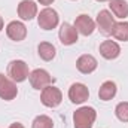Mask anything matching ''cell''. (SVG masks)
<instances>
[{"instance_id": "obj_12", "label": "cell", "mask_w": 128, "mask_h": 128, "mask_svg": "<svg viewBox=\"0 0 128 128\" xmlns=\"http://www.w3.org/2000/svg\"><path fill=\"white\" fill-rule=\"evenodd\" d=\"M18 15L24 21H30L37 15V4L33 0H22L18 4Z\"/></svg>"}, {"instance_id": "obj_1", "label": "cell", "mask_w": 128, "mask_h": 128, "mask_svg": "<svg viewBox=\"0 0 128 128\" xmlns=\"http://www.w3.org/2000/svg\"><path fill=\"white\" fill-rule=\"evenodd\" d=\"M96 118H97V112L94 107H88V106L79 107L73 113L74 128H92Z\"/></svg>"}, {"instance_id": "obj_10", "label": "cell", "mask_w": 128, "mask_h": 128, "mask_svg": "<svg viewBox=\"0 0 128 128\" xmlns=\"http://www.w3.org/2000/svg\"><path fill=\"white\" fill-rule=\"evenodd\" d=\"M58 37H60V42L63 45L70 46V45L78 42V30L74 28V26H70L68 22H64L61 26V28H60Z\"/></svg>"}, {"instance_id": "obj_19", "label": "cell", "mask_w": 128, "mask_h": 128, "mask_svg": "<svg viewBox=\"0 0 128 128\" xmlns=\"http://www.w3.org/2000/svg\"><path fill=\"white\" fill-rule=\"evenodd\" d=\"M32 128H54V122L46 115H39L34 118L32 124Z\"/></svg>"}, {"instance_id": "obj_24", "label": "cell", "mask_w": 128, "mask_h": 128, "mask_svg": "<svg viewBox=\"0 0 128 128\" xmlns=\"http://www.w3.org/2000/svg\"><path fill=\"white\" fill-rule=\"evenodd\" d=\"M97 2H110V0H97Z\"/></svg>"}, {"instance_id": "obj_20", "label": "cell", "mask_w": 128, "mask_h": 128, "mask_svg": "<svg viewBox=\"0 0 128 128\" xmlns=\"http://www.w3.org/2000/svg\"><path fill=\"white\" fill-rule=\"evenodd\" d=\"M115 113H116V118L122 122H128V101H122L116 106L115 109Z\"/></svg>"}, {"instance_id": "obj_17", "label": "cell", "mask_w": 128, "mask_h": 128, "mask_svg": "<svg viewBox=\"0 0 128 128\" xmlns=\"http://www.w3.org/2000/svg\"><path fill=\"white\" fill-rule=\"evenodd\" d=\"M115 96H116V84L112 80H106L98 90V97L103 101H109Z\"/></svg>"}, {"instance_id": "obj_5", "label": "cell", "mask_w": 128, "mask_h": 128, "mask_svg": "<svg viewBox=\"0 0 128 128\" xmlns=\"http://www.w3.org/2000/svg\"><path fill=\"white\" fill-rule=\"evenodd\" d=\"M28 80H30V85L34 90H43L52 84V76L43 68H36L30 73Z\"/></svg>"}, {"instance_id": "obj_13", "label": "cell", "mask_w": 128, "mask_h": 128, "mask_svg": "<svg viewBox=\"0 0 128 128\" xmlns=\"http://www.w3.org/2000/svg\"><path fill=\"white\" fill-rule=\"evenodd\" d=\"M100 54L103 58L106 60H115L119 57L121 54V48L116 42L113 40H104L101 45H100Z\"/></svg>"}, {"instance_id": "obj_8", "label": "cell", "mask_w": 128, "mask_h": 128, "mask_svg": "<svg viewBox=\"0 0 128 128\" xmlns=\"http://www.w3.org/2000/svg\"><path fill=\"white\" fill-rule=\"evenodd\" d=\"M88 97H90V90L84 84H79V82L73 84L68 90V98L74 104H82L84 101L88 100Z\"/></svg>"}, {"instance_id": "obj_11", "label": "cell", "mask_w": 128, "mask_h": 128, "mask_svg": "<svg viewBox=\"0 0 128 128\" xmlns=\"http://www.w3.org/2000/svg\"><path fill=\"white\" fill-rule=\"evenodd\" d=\"M74 28L78 30V33L84 34V36H90L92 34L94 30H96V22L85 14L79 15L74 21Z\"/></svg>"}, {"instance_id": "obj_16", "label": "cell", "mask_w": 128, "mask_h": 128, "mask_svg": "<svg viewBox=\"0 0 128 128\" xmlns=\"http://www.w3.org/2000/svg\"><path fill=\"white\" fill-rule=\"evenodd\" d=\"M110 10L118 18H127L128 16V2L127 0H110L109 3Z\"/></svg>"}, {"instance_id": "obj_23", "label": "cell", "mask_w": 128, "mask_h": 128, "mask_svg": "<svg viewBox=\"0 0 128 128\" xmlns=\"http://www.w3.org/2000/svg\"><path fill=\"white\" fill-rule=\"evenodd\" d=\"M2 28H3V18L0 16V32H2Z\"/></svg>"}, {"instance_id": "obj_6", "label": "cell", "mask_w": 128, "mask_h": 128, "mask_svg": "<svg viewBox=\"0 0 128 128\" xmlns=\"http://www.w3.org/2000/svg\"><path fill=\"white\" fill-rule=\"evenodd\" d=\"M16 94H18V88H16L15 82L0 73V98L10 101L16 97Z\"/></svg>"}, {"instance_id": "obj_4", "label": "cell", "mask_w": 128, "mask_h": 128, "mask_svg": "<svg viewBox=\"0 0 128 128\" xmlns=\"http://www.w3.org/2000/svg\"><path fill=\"white\" fill-rule=\"evenodd\" d=\"M61 100H63V94H61V91L57 86L48 85L46 88L42 90L40 101H42L43 106H46V107H57V106L61 104Z\"/></svg>"}, {"instance_id": "obj_18", "label": "cell", "mask_w": 128, "mask_h": 128, "mask_svg": "<svg viewBox=\"0 0 128 128\" xmlns=\"http://www.w3.org/2000/svg\"><path fill=\"white\" fill-rule=\"evenodd\" d=\"M112 36L118 40L122 42H128V22L122 21V22H115L113 30H112Z\"/></svg>"}, {"instance_id": "obj_15", "label": "cell", "mask_w": 128, "mask_h": 128, "mask_svg": "<svg viewBox=\"0 0 128 128\" xmlns=\"http://www.w3.org/2000/svg\"><path fill=\"white\" fill-rule=\"evenodd\" d=\"M37 54H39V57H40L43 61H51V60L55 58L57 49H55V46H54L52 43H49V42H42V43H39V46H37Z\"/></svg>"}, {"instance_id": "obj_3", "label": "cell", "mask_w": 128, "mask_h": 128, "mask_svg": "<svg viewBox=\"0 0 128 128\" xmlns=\"http://www.w3.org/2000/svg\"><path fill=\"white\" fill-rule=\"evenodd\" d=\"M58 21H60V16L57 14L55 9H51V8H45L40 10V14L37 15V22H39V27L43 28V30H52L58 26Z\"/></svg>"}, {"instance_id": "obj_21", "label": "cell", "mask_w": 128, "mask_h": 128, "mask_svg": "<svg viewBox=\"0 0 128 128\" xmlns=\"http://www.w3.org/2000/svg\"><path fill=\"white\" fill-rule=\"evenodd\" d=\"M9 128H24V125H22V124H20V122H14V124H10V125H9Z\"/></svg>"}, {"instance_id": "obj_2", "label": "cell", "mask_w": 128, "mask_h": 128, "mask_svg": "<svg viewBox=\"0 0 128 128\" xmlns=\"http://www.w3.org/2000/svg\"><path fill=\"white\" fill-rule=\"evenodd\" d=\"M8 76L14 80V82H24L28 76V66L22 60H14L8 64Z\"/></svg>"}, {"instance_id": "obj_22", "label": "cell", "mask_w": 128, "mask_h": 128, "mask_svg": "<svg viewBox=\"0 0 128 128\" xmlns=\"http://www.w3.org/2000/svg\"><path fill=\"white\" fill-rule=\"evenodd\" d=\"M37 2H39L40 4H46V6H48V4H51L54 0H37Z\"/></svg>"}, {"instance_id": "obj_14", "label": "cell", "mask_w": 128, "mask_h": 128, "mask_svg": "<svg viewBox=\"0 0 128 128\" xmlns=\"http://www.w3.org/2000/svg\"><path fill=\"white\" fill-rule=\"evenodd\" d=\"M76 68L80 73H84V74H90V73H92L97 68V60L92 55H90V54H84V55H80L78 58Z\"/></svg>"}, {"instance_id": "obj_9", "label": "cell", "mask_w": 128, "mask_h": 128, "mask_svg": "<svg viewBox=\"0 0 128 128\" xmlns=\"http://www.w3.org/2000/svg\"><path fill=\"white\" fill-rule=\"evenodd\" d=\"M6 34L14 42H21L27 36V27L21 21H10L6 27Z\"/></svg>"}, {"instance_id": "obj_7", "label": "cell", "mask_w": 128, "mask_h": 128, "mask_svg": "<svg viewBox=\"0 0 128 128\" xmlns=\"http://www.w3.org/2000/svg\"><path fill=\"white\" fill-rule=\"evenodd\" d=\"M113 26H115V20H113L112 14L106 9L100 10L97 15V27H98L100 33L104 36H110L112 30H113Z\"/></svg>"}]
</instances>
